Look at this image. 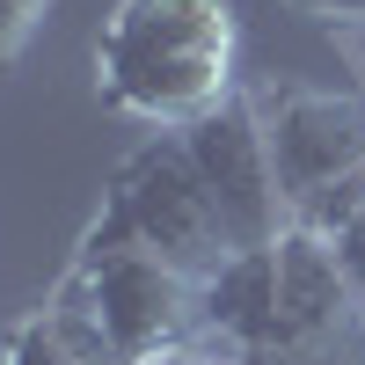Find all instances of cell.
Returning <instances> with one entry per match:
<instances>
[{
    "label": "cell",
    "mask_w": 365,
    "mask_h": 365,
    "mask_svg": "<svg viewBox=\"0 0 365 365\" xmlns=\"http://www.w3.org/2000/svg\"><path fill=\"white\" fill-rule=\"evenodd\" d=\"M96 88L139 125L182 132L234 96V8L227 0H117L96 37Z\"/></svg>",
    "instance_id": "cell-1"
},
{
    "label": "cell",
    "mask_w": 365,
    "mask_h": 365,
    "mask_svg": "<svg viewBox=\"0 0 365 365\" xmlns=\"http://www.w3.org/2000/svg\"><path fill=\"white\" fill-rule=\"evenodd\" d=\"M51 314L96 358L139 365L205 336V278H190L182 263L139 249V241H81Z\"/></svg>",
    "instance_id": "cell-2"
},
{
    "label": "cell",
    "mask_w": 365,
    "mask_h": 365,
    "mask_svg": "<svg viewBox=\"0 0 365 365\" xmlns=\"http://www.w3.org/2000/svg\"><path fill=\"white\" fill-rule=\"evenodd\" d=\"M88 241L161 249L168 263L190 270V278H212V270L234 256L227 220H220V205H212L182 132H154L146 146L125 154V168H117L110 190H103V212H96V227H88Z\"/></svg>",
    "instance_id": "cell-3"
},
{
    "label": "cell",
    "mask_w": 365,
    "mask_h": 365,
    "mask_svg": "<svg viewBox=\"0 0 365 365\" xmlns=\"http://www.w3.org/2000/svg\"><path fill=\"white\" fill-rule=\"evenodd\" d=\"M270 154H278L292 220L336 234L365 205V96L336 88H278L263 103Z\"/></svg>",
    "instance_id": "cell-4"
},
{
    "label": "cell",
    "mask_w": 365,
    "mask_h": 365,
    "mask_svg": "<svg viewBox=\"0 0 365 365\" xmlns=\"http://www.w3.org/2000/svg\"><path fill=\"white\" fill-rule=\"evenodd\" d=\"M182 146H190L234 249H263V241H278L292 227V197H285V175H278V154H270V125H263L256 96L234 88L220 110L182 125Z\"/></svg>",
    "instance_id": "cell-5"
},
{
    "label": "cell",
    "mask_w": 365,
    "mask_h": 365,
    "mask_svg": "<svg viewBox=\"0 0 365 365\" xmlns=\"http://www.w3.org/2000/svg\"><path fill=\"white\" fill-rule=\"evenodd\" d=\"M270 263H278V336L285 351L278 358H299V351H322L365 329V307H358V285L336 256V234H322L307 220H292L278 241H270ZM270 358V365H278Z\"/></svg>",
    "instance_id": "cell-6"
},
{
    "label": "cell",
    "mask_w": 365,
    "mask_h": 365,
    "mask_svg": "<svg viewBox=\"0 0 365 365\" xmlns=\"http://www.w3.org/2000/svg\"><path fill=\"white\" fill-rule=\"evenodd\" d=\"M205 336L227 344L234 358H249V365H270V358L285 351V336H278V263H270V241H263V249H234L205 278Z\"/></svg>",
    "instance_id": "cell-7"
},
{
    "label": "cell",
    "mask_w": 365,
    "mask_h": 365,
    "mask_svg": "<svg viewBox=\"0 0 365 365\" xmlns=\"http://www.w3.org/2000/svg\"><path fill=\"white\" fill-rule=\"evenodd\" d=\"M0 365H110V358H96L66 322H58L51 307L44 314H29L15 336H8V351H0Z\"/></svg>",
    "instance_id": "cell-8"
},
{
    "label": "cell",
    "mask_w": 365,
    "mask_h": 365,
    "mask_svg": "<svg viewBox=\"0 0 365 365\" xmlns=\"http://www.w3.org/2000/svg\"><path fill=\"white\" fill-rule=\"evenodd\" d=\"M51 15V0H0V66L37 37V22Z\"/></svg>",
    "instance_id": "cell-9"
},
{
    "label": "cell",
    "mask_w": 365,
    "mask_h": 365,
    "mask_svg": "<svg viewBox=\"0 0 365 365\" xmlns=\"http://www.w3.org/2000/svg\"><path fill=\"white\" fill-rule=\"evenodd\" d=\"M336 256H344V270H351V285H358V307H365V205H358L351 220L336 227Z\"/></svg>",
    "instance_id": "cell-10"
},
{
    "label": "cell",
    "mask_w": 365,
    "mask_h": 365,
    "mask_svg": "<svg viewBox=\"0 0 365 365\" xmlns=\"http://www.w3.org/2000/svg\"><path fill=\"white\" fill-rule=\"evenodd\" d=\"M139 365H249V358H234L227 344L197 336V344H175V351H161V358H139Z\"/></svg>",
    "instance_id": "cell-11"
},
{
    "label": "cell",
    "mask_w": 365,
    "mask_h": 365,
    "mask_svg": "<svg viewBox=\"0 0 365 365\" xmlns=\"http://www.w3.org/2000/svg\"><path fill=\"white\" fill-rule=\"evenodd\" d=\"M278 365H365V329H351V336L322 344V351H299V358H278Z\"/></svg>",
    "instance_id": "cell-12"
},
{
    "label": "cell",
    "mask_w": 365,
    "mask_h": 365,
    "mask_svg": "<svg viewBox=\"0 0 365 365\" xmlns=\"http://www.w3.org/2000/svg\"><path fill=\"white\" fill-rule=\"evenodd\" d=\"M292 8H307V15H365V0H292Z\"/></svg>",
    "instance_id": "cell-13"
}]
</instances>
